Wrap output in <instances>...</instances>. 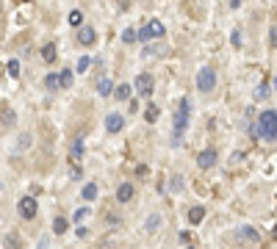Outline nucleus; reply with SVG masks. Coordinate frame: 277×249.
Here are the masks:
<instances>
[{
    "mask_svg": "<svg viewBox=\"0 0 277 249\" xmlns=\"http://www.w3.org/2000/svg\"><path fill=\"white\" fill-rule=\"evenodd\" d=\"M255 138H266V141H277V108H266L258 116V125L252 128Z\"/></svg>",
    "mask_w": 277,
    "mask_h": 249,
    "instance_id": "nucleus-1",
    "label": "nucleus"
},
{
    "mask_svg": "<svg viewBox=\"0 0 277 249\" xmlns=\"http://www.w3.org/2000/svg\"><path fill=\"white\" fill-rule=\"evenodd\" d=\"M189 116H191V105H189V97H183L178 103V111H175V133H172V147H180L183 144V133L189 128Z\"/></svg>",
    "mask_w": 277,
    "mask_h": 249,
    "instance_id": "nucleus-2",
    "label": "nucleus"
},
{
    "mask_svg": "<svg viewBox=\"0 0 277 249\" xmlns=\"http://www.w3.org/2000/svg\"><path fill=\"white\" fill-rule=\"evenodd\" d=\"M164 34H166V28H164V22H161V19H150L141 31H136V36L144 44H147L150 39H164Z\"/></svg>",
    "mask_w": 277,
    "mask_h": 249,
    "instance_id": "nucleus-3",
    "label": "nucleus"
},
{
    "mask_svg": "<svg viewBox=\"0 0 277 249\" xmlns=\"http://www.w3.org/2000/svg\"><path fill=\"white\" fill-rule=\"evenodd\" d=\"M197 89L202 92V95H211L214 89H217V72L211 67H202L197 72Z\"/></svg>",
    "mask_w": 277,
    "mask_h": 249,
    "instance_id": "nucleus-4",
    "label": "nucleus"
},
{
    "mask_svg": "<svg viewBox=\"0 0 277 249\" xmlns=\"http://www.w3.org/2000/svg\"><path fill=\"white\" fill-rule=\"evenodd\" d=\"M153 89H156V80H153V75L150 72H141V75L136 77V92L141 97H153Z\"/></svg>",
    "mask_w": 277,
    "mask_h": 249,
    "instance_id": "nucleus-5",
    "label": "nucleus"
},
{
    "mask_svg": "<svg viewBox=\"0 0 277 249\" xmlns=\"http://www.w3.org/2000/svg\"><path fill=\"white\" fill-rule=\"evenodd\" d=\"M17 208H20V216H22V219H34L36 211H39V202H36L34 197H22Z\"/></svg>",
    "mask_w": 277,
    "mask_h": 249,
    "instance_id": "nucleus-6",
    "label": "nucleus"
},
{
    "mask_svg": "<svg viewBox=\"0 0 277 249\" xmlns=\"http://www.w3.org/2000/svg\"><path fill=\"white\" fill-rule=\"evenodd\" d=\"M97 42V31L92 25H80L78 28V44H83V47H92V44Z\"/></svg>",
    "mask_w": 277,
    "mask_h": 249,
    "instance_id": "nucleus-7",
    "label": "nucleus"
},
{
    "mask_svg": "<svg viewBox=\"0 0 277 249\" xmlns=\"http://www.w3.org/2000/svg\"><path fill=\"white\" fill-rule=\"evenodd\" d=\"M217 150H211V147H208V150H202V153L197 155V166L199 169H211V166H214V163H217Z\"/></svg>",
    "mask_w": 277,
    "mask_h": 249,
    "instance_id": "nucleus-8",
    "label": "nucleus"
},
{
    "mask_svg": "<svg viewBox=\"0 0 277 249\" xmlns=\"http://www.w3.org/2000/svg\"><path fill=\"white\" fill-rule=\"evenodd\" d=\"M122 128H125L122 114H108V116H105V130H108V133H119Z\"/></svg>",
    "mask_w": 277,
    "mask_h": 249,
    "instance_id": "nucleus-9",
    "label": "nucleus"
},
{
    "mask_svg": "<svg viewBox=\"0 0 277 249\" xmlns=\"http://www.w3.org/2000/svg\"><path fill=\"white\" fill-rule=\"evenodd\" d=\"M133 194H136L133 183H122L119 189H117V202H119V205H125V202H130V199H133Z\"/></svg>",
    "mask_w": 277,
    "mask_h": 249,
    "instance_id": "nucleus-10",
    "label": "nucleus"
},
{
    "mask_svg": "<svg viewBox=\"0 0 277 249\" xmlns=\"http://www.w3.org/2000/svg\"><path fill=\"white\" fill-rule=\"evenodd\" d=\"M236 235H238L241 241H250V244H258V241H260V232L255 230V227H250V224H247V227H238Z\"/></svg>",
    "mask_w": 277,
    "mask_h": 249,
    "instance_id": "nucleus-11",
    "label": "nucleus"
},
{
    "mask_svg": "<svg viewBox=\"0 0 277 249\" xmlns=\"http://www.w3.org/2000/svg\"><path fill=\"white\" fill-rule=\"evenodd\" d=\"M56 56H59V50H56V44H53V42H47V44L42 47V61L53 64V61H56Z\"/></svg>",
    "mask_w": 277,
    "mask_h": 249,
    "instance_id": "nucleus-12",
    "label": "nucleus"
},
{
    "mask_svg": "<svg viewBox=\"0 0 277 249\" xmlns=\"http://www.w3.org/2000/svg\"><path fill=\"white\" fill-rule=\"evenodd\" d=\"M72 80H75V72H72V69H61V72H59L61 89H69V86H72Z\"/></svg>",
    "mask_w": 277,
    "mask_h": 249,
    "instance_id": "nucleus-13",
    "label": "nucleus"
},
{
    "mask_svg": "<svg viewBox=\"0 0 277 249\" xmlns=\"http://www.w3.org/2000/svg\"><path fill=\"white\" fill-rule=\"evenodd\" d=\"M44 89H47V92H59V89H61V83H59V75H56V72H50V75H44Z\"/></svg>",
    "mask_w": 277,
    "mask_h": 249,
    "instance_id": "nucleus-14",
    "label": "nucleus"
},
{
    "mask_svg": "<svg viewBox=\"0 0 277 249\" xmlns=\"http://www.w3.org/2000/svg\"><path fill=\"white\" fill-rule=\"evenodd\" d=\"M67 227H69V222L64 219V216H56V219H53V232H56V235H64Z\"/></svg>",
    "mask_w": 277,
    "mask_h": 249,
    "instance_id": "nucleus-15",
    "label": "nucleus"
},
{
    "mask_svg": "<svg viewBox=\"0 0 277 249\" xmlns=\"http://www.w3.org/2000/svg\"><path fill=\"white\" fill-rule=\"evenodd\" d=\"M202 219H205V208H191V211H189V222L191 224H199V222H202Z\"/></svg>",
    "mask_w": 277,
    "mask_h": 249,
    "instance_id": "nucleus-16",
    "label": "nucleus"
},
{
    "mask_svg": "<svg viewBox=\"0 0 277 249\" xmlns=\"http://www.w3.org/2000/svg\"><path fill=\"white\" fill-rule=\"evenodd\" d=\"M97 92H100V97H108V95L114 92V83L108 80V77H103V80L97 83Z\"/></svg>",
    "mask_w": 277,
    "mask_h": 249,
    "instance_id": "nucleus-17",
    "label": "nucleus"
},
{
    "mask_svg": "<svg viewBox=\"0 0 277 249\" xmlns=\"http://www.w3.org/2000/svg\"><path fill=\"white\" fill-rule=\"evenodd\" d=\"M158 224H161V216L153 213V216H147V222H144V230H147V232H156V230H158Z\"/></svg>",
    "mask_w": 277,
    "mask_h": 249,
    "instance_id": "nucleus-18",
    "label": "nucleus"
},
{
    "mask_svg": "<svg viewBox=\"0 0 277 249\" xmlns=\"http://www.w3.org/2000/svg\"><path fill=\"white\" fill-rule=\"evenodd\" d=\"M83 199H86V202L97 199V186L95 183H86V186H83Z\"/></svg>",
    "mask_w": 277,
    "mask_h": 249,
    "instance_id": "nucleus-19",
    "label": "nucleus"
},
{
    "mask_svg": "<svg viewBox=\"0 0 277 249\" xmlns=\"http://www.w3.org/2000/svg\"><path fill=\"white\" fill-rule=\"evenodd\" d=\"M114 95H117V100H130V86L128 83H122V86L114 89Z\"/></svg>",
    "mask_w": 277,
    "mask_h": 249,
    "instance_id": "nucleus-20",
    "label": "nucleus"
},
{
    "mask_svg": "<svg viewBox=\"0 0 277 249\" xmlns=\"http://www.w3.org/2000/svg\"><path fill=\"white\" fill-rule=\"evenodd\" d=\"M136 39H138V36H136V28H125V31H122V42H125V44H133Z\"/></svg>",
    "mask_w": 277,
    "mask_h": 249,
    "instance_id": "nucleus-21",
    "label": "nucleus"
},
{
    "mask_svg": "<svg viewBox=\"0 0 277 249\" xmlns=\"http://www.w3.org/2000/svg\"><path fill=\"white\" fill-rule=\"evenodd\" d=\"M6 249H22L20 235H6Z\"/></svg>",
    "mask_w": 277,
    "mask_h": 249,
    "instance_id": "nucleus-22",
    "label": "nucleus"
},
{
    "mask_svg": "<svg viewBox=\"0 0 277 249\" xmlns=\"http://www.w3.org/2000/svg\"><path fill=\"white\" fill-rule=\"evenodd\" d=\"M69 25L80 28V25H83V14H80V11H72V14H69Z\"/></svg>",
    "mask_w": 277,
    "mask_h": 249,
    "instance_id": "nucleus-23",
    "label": "nucleus"
},
{
    "mask_svg": "<svg viewBox=\"0 0 277 249\" xmlns=\"http://www.w3.org/2000/svg\"><path fill=\"white\" fill-rule=\"evenodd\" d=\"M9 125H14V111H9V108L3 105V128H9Z\"/></svg>",
    "mask_w": 277,
    "mask_h": 249,
    "instance_id": "nucleus-24",
    "label": "nucleus"
},
{
    "mask_svg": "<svg viewBox=\"0 0 277 249\" xmlns=\"http://www.w3.org/2000/svg\"><path fill=\"white\" fill-rule=\"evenodd\" d=\"M169 189H172L175 194H180V191H183V177H180V174H175V177H172V186H169Z\"/></svg>",
    "mask_w": 277,
    "mask_h": 249,
    "instance_id": "nucleus-25",
    "label": "nucleus"
},
{
    "mask_svg": "<svg viewBox=\"0 0 277 249\" xmlns=\"http://www.w3.org/2000/svg\"><path fill=\"white\" fill-rule=\"evenodd\" d=\"M144 116H147V122H156V119H158V105H147Z\"/></svg>",
    "mask_w": 277,
    "mask_h": 249,
    "instance_id": "nucleus-26",
    "label": "nucleus"
},
{
    "mask_svg": "<svg viewBox=\"0 0 277 249\" xmlns=\"http://www.w3.org/2000/svg\"><path fill=\"white\" fill-rule=\"evenodd\" d=\"M144 53H147V56H161V53H164V47H158V44H147V47H144Z\"/></svg>",
    "mask_w": 277,
    "mask_h": 249,
    "instance_id": "nucleus-27",
    "label": "nucleus"
},
{
    "mask_svg": "<svg viewBox=\"0 0 277 249\" xmlns=\"http://www.w3.org/2000/svg\"><path fill=\"white\" fill-rule=\"evenodd\" d=\"M9 75H11V77H17V75H20V61H17V58L9 61Z\"/></svg>",
    "mask_w": 277,
    "mask_h": 249,
    "instance_id": "nucleus-28",
    "label": "nucleus"
},
{
    "mask_svg": "<svg viewBox=\"0 0 277 249\" xmlns=\"http://www.w3.org/2000/svg\"><path fill=\"white\" fill-rule=\"evenodd\" d=\"M266 95H269V86H266V83H260V86H258V92H255V100H263Z\"/></svg>",
    "mask_w": 277,
    "mask_h": 249,
    "instance_id": "nucleus-29",
    "label": "nucleus"
},
{
    "mask_svg": "<svg viewBox=\"0 0 277 249\" xmlns=\"http://www.w3.org/2000/svg\"><path fill=\"white\" fill-rule=\"evenodd\" d=\"M89 64H92V58H89V56H83V58L78 61V72H86V69H89Z\"/></svg>",
    "mask_w": 277,
    "mask_h": 249,
    "instance_id": "nucleus-30",
    "label": "nucleus"
},
{
    "mask_svg": "<svg viewBox=\"0 0 277 249\" xmlns=\"http://www.w3.org/2000/svg\"><path fill=\"white\" fill-rule=\"evenodd\" d=\"M86 213H89V208H78V211H75V222H80Z\"/></svg>",
    "mask_w": 277,
    "mask_h": 249,
    "instance_id": "nucleus-31",
    "label": "nucleus"
},
{
    "mask_svg": "<svg viewBox=\"0 0 277 249\" xmlns=\"http://www.w3.org/2000/svg\"><path fill=\"white\" fill-rule=\"evenodd\" d=\"M72 155H83V144H80V141H75V144H72Z\"/></svg>",
    "mask_w": 277,
    "mask_h": 249,
    "instance_id": "nucleus-32",
    "label": "nucleus"
},
{
    "mask_svg": "<svg viewBox=\"0 0 277 249\" xmlns=\"http://www.w3.org/2000/svg\"><path fill=\"white\" fill-rule=\"evenodd\" d=\"M28 144H31V136H22V138H20V150H25Z\"/></svg>",
    "mask_w": 277,
    "mask_h": 249,
    "instance_id": "nucleus-33",
    "label": "nucleus"
},
{
    "mask_svg": "<svg viewBox=\"0 0 277 249\" xmlns=\"http://www.w3.org/2000/svg\"><path fill=\"white\" fill-rule=\"evenodd\" d=\"M230 39H233V44H236V47L241 44V34H238V31H233V36H230Z\"/></svg>",
    "mask_w": 277,
    "mask_h": 249,
    "instance_id": "nucleus-34",
    "label": "nucleus"
},
{
    "mask_svg": "<svg viewBox=\"0 0 277 249\" xmlns=\"http://www.w3.org/2000/svg\"><path fill=\"white\" fill-rule=\"evenodd\" d=\"M117 3H119V9H122V11H128V9H130V0H117Z\"/></svg>",
    "mask_w": 277,
    "mask_h": 249,
    "instance_id": "nucleus-35",
    "label": "nucleus"
},
{
    "mask_svg": "<svg viewBox=\"0 0 277 249\" xmlns=\"http://www.w3.org/2000/svg\"><path fill=\"white\" fill-rule=\"evenodd\" d=\"M272 44L277 47V25H272Z\"/></svg>",
    "mask_w": 277,
    "mask_h": 249,
    "instance_id": "nucleus-36",
    "label": "nucleus"
},
{
    "mask_svg": "<svg viewBox=\"0 0 277 249\" xmlns=\"http://www.w3.org/2000/svg\"><path fill=\"white\" fill-rule=\"evenodd\" d=\"M227 3H230V9H238V6H241L244 0H227Z\"/></svg>",
    "mask_w": 277,
    "mask_h": 249,
    "instance_id": "nucleus-37",
    "label": "nucleus"
},
{
    "mask_svg": "<svg viewBox=\"0 0 277 249\" xmlns=\"http://www.w3.org/2000/svg\"><path fill=\"white\" fill-rule=\"evenodd\" d=\"M272 86H275V89H277V77H275V80H272Z\"/></svg>",
    "mask_w": 277,
    "mask_h": 249,
    "instance_id": "nucleus-38",
    "label": "nucleus"
},
{
    "mask_svg": "<svg viewBox=\"0 0 277 249\" xmlns=\"http://www.w3.org/2000/svg\"><path fill=\"white\" fill-rule=\"evenodd\" d=\"M189 249H191V247H189Z\"/></svg>",
    "mask_w": 277,
    "mask_h": 249,
    "instance_id": "nucleus-39",
    "label": "nucleus"
}]
</instances>
